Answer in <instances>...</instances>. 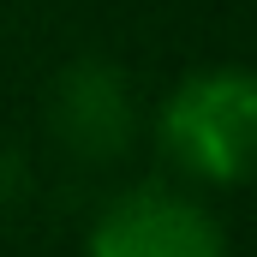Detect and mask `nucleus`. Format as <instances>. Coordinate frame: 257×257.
<instances>
[{
  "mask_svg": "<svg viewBox=\"0 0 257 257\" xmlns=\"http://www.w3.org/2000/svg\"><path fill=\"white\" fill-rule=\"evenodd\" d=\"M84 257H227V233L192 192L126 186L102 203Z\"/></svg>",
  "mask_w": 257,
  "mask_h": 257,
  "instance_id": "3",
  "label": "nucleus"
},
{
  "mask_svg": "<svg viewBox=\"0 0 257 257\" xmlns=\"http://www.w3.org/2000/svg\"><path fill=\"white\" fill-rule=\"evenodd\" d=\"M257 78L245 66H203L180 78L156 114L162 156L197 186H245L257 156Z\"/></svg>",
  "mask_w": 257,
  "mask_h": 257,
  "instance_id": "1",
  "label": "nucleus"
},
{
  "mask_svg": "<svg viewBox=\"0 0 257 257\" xmlns=\"http://www.w3.org/2000/svg\"><path fill=\"white\" fill-rule=\"evenodd\" d=\"M48 132L72 162L108 168L138 144V90L126 66L102 54H78L48 84Z\"/></svg>",
  "mask_w": 257,
  "mask_h": 257,
  "instance_id": "2",
  "label": "nucleus"
}]
</instances>
